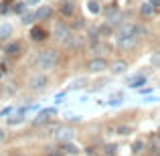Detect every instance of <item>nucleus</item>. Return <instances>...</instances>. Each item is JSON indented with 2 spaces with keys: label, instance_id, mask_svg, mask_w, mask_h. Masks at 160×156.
Wrapping results in <instances>:
<instances>
[{
  "label": "nucleus",
  "instance_id": "1",
  "mask_svg": "<svg viewBox=\"0 0 160 156\" xmlns=\"http://www.w3.org/2000/svg\"><path fill=\"white\" fill-rule=\"evenodd\" d=\"M59 63V53L53 51V49H49V51H43L39 55V59H37V67L39 69H53L55 65Z\"/></svg>",
  "mask_w": 160,
  "mask_h": 156
},
{
  "label": "nucleus",
  "instance_id": "2",
  "mask_svg": "<svg viewBox=\"0 0 160 156\" xmlns=\"http://www.w3.org/2000/svg\"><path fill=\"white\" fill-rule=\"evenodd\" d=\"M55 37H57L59 41H61V43H65L67 39H69V35H71V28L67 27V24H63V23H57L55 24Z\"/></svg>",
  "mask_w": 160,
  "mask_h": 156
},
{
  "label": "nucleus",
  "instance_id": "3",
  "mask_svg": "<svg viewBox=\"0 0 160 156\" xmlns=\"http://www.w3.org/2000/svg\"><path fill=\"white\" fill-rule=\"evenodd\" d=\"M87 69L91 71V73H102L103 69H108V61L106 59H91L89 63H87Z\"/></svg>",
  "mask_w": 160,
  "mask_h": 156
},
{
  "label": "nucleus",
  "instance_id": "4",
  "mask_svg": "<svg viewBox=\"0 0 160 156\" xmlns=\"http://www.w3.org/2000/svg\"><path fill=\"white\" fill-rule=\"evenodd\" d=\"M136 43H138V37H136V35H124V37H118V45H120L122 49H132Z\"/></svg>",
  "mask_w": 160,
  "mask_h": 156
},
{
  "label": "nucleus",
  "instance_id": "5",
  "mask_svg": "<svg viewBox=\"0 0 160 156\" xmlns=\"http://www.w3.org/2000/svg\"><path fill=\"white\" fill-rule=\"evenodd\" d=\"M57 138L61 140V144L63 142H71L75 138V130L73 128H59L57 130Z\"/></svg>",
  "mask_w": 160,
  "mask_h": 156
},
{
  "label": "nucleus",
  "instance_id": "6",
  "mask_svg": "<svg viewBox=\"0 0 160 156\" xmlns=\"http://www.w3.org/2000/svg\"><path fill=\"white\" fill-rule=\"evenodd\" d=\"M136 27H138V24H134V23H124L120 28H118V37H124V35H136Z\"/></svg>",
  "mask_w": 160,
  "mask_h": 156
},
{
  "label": "nucleus",
  "instance_id": "7",
  "mask_svg": "<svg viewBox=\"0 0 160 156\" xmlns=\"http://www.w3.org/2000/svg\"><path fill=\"white\" fill-rule=\"evenodd\" d=\"M45 85H47V77L45 75H37V77L31 79V89H35V91H41Z\"/></svg>",
  "mask_w": 160,
  "mask_h": 156
},
{
  "label": "nucleus",
  "instance_id": "8",
  "mask_svg": "<svg viewBox=\"0 0 160 156\" xmlns=\"http://www.w3.org/2000/svg\"><path fill=\"white\" fill-rule=\"evenodd\" d=\"M51 116H55V109H43V112L35 118V122H32V124H35V126H41V124H45V122H49V118H51Z\"/></svg>",
  "mask_w": 160,
  "mask_h": 156
},
{
  "label": "nucleus",
  "instance_id": "9",
  "mask_svg": "<svg viewBox=\"0 0 160 156\" xmlns=\"http://www.w3.org/2000/svg\"><path fill=\"white\" fill-rule=\"evenodd\" d=\"M31 39H32V41H45V39H47V31H45L43 27L31 28Z\"/></svg>",
  "mask_w": 160,
  "mask_h": 156
},
{
  "label": "nucleus",
  "instance_id": "10",
  "mask_svg": "<svg viewBox=\"0 0 160 156\" xmlns=\"http://www.w3.org/2000/svg\"><path fill=\"white\" fill-rule=\"evenodd\" d=\"M51 14H53L51 6H41L39 10L35 12V20H47V18H49Z\"/></svg>",
  "mask_w": 160,
  "mask_h": 156
},
{
  "label": "nucleus",
  "instance_id": "11",
  "mask_svg": "<svg viewBox=\"0 0 160 156\" xmlns=\"http://www.w3.org/2000/svg\"><path fill=\"white\" fill-rule=\"evenodd\" d=\"M128 83H130V87H134V89H138V87L146 85V77H144V75H132V77L128 79Z\"/></svg>",
  "mask_w": 160,
  "mask_h": 156
},
{
  "label": "nucleus",
  "instance_id": "12",
  "mask_svg": "<svg viewBox=\"0 0 160 156\" xmlns=\"http://www.w3.org/2000/svg\"><path fill=\"white\" fill-rule=\"evenodd\" d=\"M81 43H83V39L79 35H69V39H67L63 45H65V47H69V49H77Z\"/></svg>",
  "mask_w": 160,
  "mask_h": 156
},
{
  "label": "nucleus",
  "instance_id": "13",
  "mask_svg": "<svg viewBox=\"0 0 160 156\" xmlns=\"http://www.w3.org/2000/svg\"><path fill=\"white\" fill-rule=\"evenodd\" d=\"M59 10H61L63 16H71L75 12V6H73V2H71V0H65V2L61 4V8H59Z\"/></svg>",
  "mask_w": 160,
  "mask_h": 156
},
{
  "label": "nucleus",
  "instance_id": "14",
  "mask_svg": "<svg viewBox=\"0 0 160 156\" xmlns=\"http://www.w3.org/2000/svg\"><path fill=\"white\" fill-rule=\"evenodd\" d=\"M126 69H128V63H124V61H118V63H113V65H112V73H113V75L124 73Z\"/></svg>",
  "mask_w": 160,
  "mask_h": 156
},
{
  "label": "nucleus",
  "instance_id": "15",
  "mask_svg": "<svg viewBox=\"0 0 160 156\" xmlns=\"http://www.w3.org/2000/svg\"><path fill=\"white\" fill-rule=\"evenodd\" d=\"M20 49H22V47H20V43H16V41H14V43H10L6 47V55H8V57H14V55L20 53Z\"/></svg>",
  "mask_w": 160,
  "mask_h": 156
},
{
  "label": "nucleus",
  "instance_id": "16",
  "mask_svg": "<svg viewBox=\"0 0 160 156\" xmlns=\"http://www.w3.org/2000/svg\"><path fill=\"white\" fill-rule=\"evenodd\" d=\"M154 10H156V8H154L150 2H144V4L140 6V12H142V16H152V14H154Z\"/></svg>",
  "mask_w": 160,
  "mask_h": 156
},
{
  "label": "nucleus",
  "instance_id": "17",
  "mask_svg": "<svg viewBox=\"0 0 160 156\" xmlns=\"http://www.w3.org/2000/svg\"><path fill=\"white\" fill-rule=\"evenodd\" d=\"M12 35V27L8 23H4V24H0V39H8V37Z\"/></svg>",
  "mask_w": 160,
  "mask_h": 156
},
{
  "label": "nucleus",
  "instance_id": "18",
  "mask_svg": "<svg viewBox=\"0 0 160 156\" xmlns=\"http://www.w3.org/2000/svg\"><path fill=\"white\" fill-rule=\"evenodd\" d=\"M87 8H89V12H93V14H98V12L102 10V8H99V4H98V0H89Z\"/></svg>",
  "mask_w": 160,
  "mask_h": 156
},
{
  "label": "nucleus",
  "instance_id": "19",
  "mask_svg": "<svg viewBox=\"0 0 160 156\" xmlns=\"http://www.w3.org/2000/svg\"><path fill=\"white\" fill-rule=\"evenodd\" d=\"M63 148H65V152H67V154H77V152H79V150L75 148L71 142H63Z\"/></svg>",
  "mask_w": 160,
  "mask_h": 156
},
{
  "label": "nucleus",
  "instance_id": "20",
  "mask_svg": "<svg viewBox=\"0 0 160 156\" xmlns=\"http://www.w3.org/2000/svg\"><path fill=\"white\" fill-rule=\"evenodd\" d=\"M35 20V12H22V23L24 24H31Z\"/></svg>",
  "mask_w": 160,
  "mask_h": 156
},
{
  "label": "nucleus",
  "instance_id": "21",
  "mask_svg": "<svg viewBox=\"0 0 160 156\" xmlns=\"http://www.w3.org/2000/svg\"><path fill=\"white\" fill-rule=\"evenodd\" d=\"M20 122H22V116H20V113H16V116H10V118H8V124H10V126H18Z\"/></svg>",
  "mask_w": 160,
  "mask_h": 156
},
{
  "label": "nucleus",
  "instance_id": "22",
  "mask_svg": "<svg viewBox=\"0 0 160 156\" xmlns=\"http://www.w3.org/2000/svg\"><path fill=\"white\" fill-rule=\"evenodd\" d=\"M57 130H59V126L57 124H51V126H47V128H45V134H47V136H53Z\"/></svg>",
  "mask_w": 160,
  "mask_h": 156
},
{
  "label": "nucleus",
  "instance_id": "23",
  "mask_svg": "<svg viewBox=\"0 0 160 156\" xmlns=\"http://www.w3.org/2000/svg\"><path fill=\"white\" fill-rule=\"evenodd\" d=\"M108 103L109 105H120L122 103V95H112V98L108 99Z\"/></svg>",
  "mask_w": 160,
  "mask_h": 156
},
{
  "label": "nucleus",
  "instance_id": "24",
  "mask_svg": "<svg viewBox=\"0 0 160 156\" xmlns=\"http://www.w3.org/2000/svg\"><path fill=\"white\" fill-rule=\"evenodd\" d=\"M130 132H132L130 126H120V128H118V134H120V136H128Z\"/></svg>",
  "mask_w": 160,
  "mask_h": 156
},
{
  "label": "nucleus",
  "instance_id": "25",
  "mask_svg": "<svg viewBox=\"0 0 160 156\" xmlns=\"http://www.w3.org/2000/svg\"><path fill=\"white\" fill-rule=\"evenodd\" d=\"M12 10L18 12V14H22V12H24V4H22V2H16L14 6H12Z\"/></svg>",
  "mask_w": 160,
  "mask_h": 156
},
{
  "label": "nucleus",
  "instance_id": "26",
  "mask_svg": "<svg viewBox=\"0 0 160 156\" xmlns=\"http://www.w3.org/2000/svg\"><path fill=\"white\" fill-rule=\"evenodd\" d=\"M152 65H154V67H160V51L152 55Z\"/></svg>",
  "mask_w": 160,
  "mask_h": 156
},
{
  "label": "nucleus",
  "instance_id": "27",
  "mask_svg": "<svg viewBox=\"0 0 160 156\" xmlns=\"http://www.w3.org/2000/svg\"><path fill=\"white\" fill-rule=\"evenodd\" d=\"M142 146H144L142 142H136V144H134V152H140V150H142Z\"/></svg>",
  "mask_w": 160,
  "mask_h": 156
},
{
  "label": "nucleus",
  "instance_id": "28",
  "mask_svg": "<svg viewBox=\"0 0 160 156\" xmlns=\"http://www.w3.org/2000/svg\"><path fill=\"white\" fill-rule=\"evenodd\" d=\"M98 33H102V35H108V33H109V27H108V24H106V27H102V28H99Z\"/></svg>",
  "mask_w": 160,
  "mask_h": 156
},
{
  "label": "nucleus",
  "instance_id": "29",
  "mask_svg": "<svg viewBox=\"0 0 160 156\" xmlns=\"http://www.w3.org/2000/svg\"><path fill=\"white\" fill-rule=\"evenodd\" d=\"M148 2H150V4H152V6H154V8H160V0H148Z\"/></svg>",
  "mask_w": 160,
  "mask_h": 156
},
{
  "label": "nucleus",
  "instance_id": "30",
  "mask_svg": "<svg viewBox=\"0 0 160 156\" xmlns=\"http://www.w3.org/2000/svg\"><path fill=\"white\" fill-rule=\"evenodd\" d=\"M69 120L71 122H79V120H81V116H75V113H73V116H69Z\"/></svg>",
  "mask_w": 160,
  "mask_h": 156
},
{
  "label": "nucleus",
  "instance_id": "31",
  "mask_svg": "<svg viewBox=\"0 0 160 156\" xmlns=\"http://www.w3.org/2000/svg\"><path fill=\"white\" fill-rule=\"evenodd\" d=\"M4 138H6V132H4V130H0V142H4Z\"/></svg>",
  "mask_w": 160,
  "mask_h": 156
},
{
  "label": "nucleus",
  "instance_id": "32",
  "mask_svg": "<svg viewBox=\"0 0 160 156\" xmlns=\"http://www.w3.org/2000/svg\"><path fill=\"white\" fill-rule=\"evenodd\" d=\"M116 152V146H108V154H113Z\"/></svg>",
  "mask_w": 160,
  "mask_h": 156
},
{
  "label": "nucleus",
  "instance_id": "33",
  "mask_svg": "<svg viewBox=\"0 0 160 156\" xmlns=\"http://www.w3.org/2000/svg\"><path fill=\"white\" fill-rule=\"evenodd\" d=\"M28 4H39V0H27Z\"/></svg>",
  "mask_w": 160,
  "mask_h": 156
},
{
  "label": "nucleus",
  "instance_id": "34",
  "mask_svg": "<svg viewBox=\"0 0 160 156\" xmlns=\"http://www.w3.org/2000/svg\"><path fill=\"white\" fill-rule=\"evenodd\" d=\"M152 156H160V154H158V152H156V150H154V152H152Z\"/></svg>",
  "mask_w": 160,
  "mask_h": 156
},
{
  "label": "nucleus",
  "instance_id": "35",
  "mask_svg": "<svg viewBox=\"0 0 160 156\" xmlns=\"http://www.w3.org/2000/svg\"><path fill=\"white\" fill-rule=\"evenodd\" d=\"M14 156H27V154H14Z\"/></svg>",
  "mask_w": 160,
  "mask_h": 156
},
{
  "label": "nucleus",
  "instance_id": "36",
  "mask_svg": "<svg viewBox=\"0 0 160 156\" xmlns=\"http://www.w3.org/2000/svg\"><path fill=\"white\" fill-rule=\"evenodd\" d=\"M158 138H160V130H158Z\"/></svg>",
  "mask_w": 160,
  "mask_h": 156
},
{
  "label": "nucleus",
  "instance_id": "37",
  "mask_svg": "<svg viewBox=\"0 0 160 156\" xmlns=\"http://www.w3.org/2000/svg\"><path fill=\"white\" fill-rule=\"evenodd\" d=\"M0 77H2V71H0Z\"/></svg>",
  "mask_w": 160,
  "mask_h": 156
},
{
  "label": "nucleus",
  "instance_id": "38",
  "mask_svg": "<svg viewBox=\"0 0 160 156\" xmlns=\"http://www.w3.org/2000/svg\"><path fill=\"white\" fill-rule=\"evenodd\" d=\"M71 2H73V0H71Z\"/></svg>",
  "mask_w": 160,
  "mask_h": 156
},
{
  "label": "nucleus",
  "instance_id": "39",
  "mask_svg": "<svg viewBox=\"0 0 160 156\" xmlns=\"http://www.w3.org/2000/svg\"><path fill=\"white\" fill-rule=\"evenodd\" d=\"M73 156H75V154H73Z\"/></svg>",
  "mask_w": 160,
  "mask_h": 156
}]
</instances>
